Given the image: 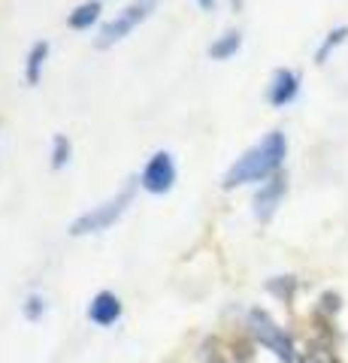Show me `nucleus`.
Masks as SVG:
<instances>
[{"mask_svg":"<svg viewBox=\"0 0 348 363\" xmlns=\"http://www.w3.org/2000/svg\"><path fill=\"white\" fill-rule=\"evenodd\" d=\"M288 157V140L282 130H269L261 143H254L252 149H245L230 169L221 179L224 191H233L240 185H264L266 179L282 173V164Z\"/></svg>","mask_w":348,"mask_h":363,"instance_id":"obj_1","label":"nucleus"},{"mask_svg":"<svg viewBox=\"0 0 348 363\" xmlns=\"http://www.w3.org/2000/svg\"><path fill=\"white\" fill-rule=\"evenodd\" d=\"M137 185L140 179H130L125 188L116 191L109 200H103L100 206H91L88 212H82L79 218H73L70 224V236H97V233H106L112 224L121 221V215L130 209L133 194H137Z\"/></svg>","mask_w":348,"mask_h":363,"instance_id":"obj_2","label":"nucleus"},{"mask_svg":"<svg viewBox=\"0 0 348 363\" xmlns=\"http://www.w3.org/2000/svg\"><path fill=\"white\" fill-rule=\"evenodd\" d=\"M245 327H249V333H252L254 342L261 348H266L276 360H282V363H297L300 360L294 336H291L266 309H261V306L249 309V315H245Z\"/></svg>","mask_w":348,"mask_h":363,"instance_id":"obj_3","label":"nucleus"},{"mask_svg":"<svg viewBox=\"0 0 348 363\" xmlns=\"http://www.w3.org/2000/svg\"><path fill=\"white\" fill-rule=\"evenodd\" d=\"M161 0H130V4L116 13V18H109L103 28L97 30L94 37V45L97 49H112V45H118L125 37H130L133 30H137L145 18H152V13L158 9Z\"/></svg>","mask_w":348,"mask_h":363,"instance_id":"obj_4","label":"nucleus"},{"mask_svg":"<svg viewBox=\"0 0 348 363\" xmlns=\"http://www.w3.org/2000/svg\"><path fill=\"white\" fill-rule=\"evenodd\" d=\"M176 185V161L167 149H158L149 161H145L142 173H140V188L145 194H155V197H164L170 194Z\"/></svg>","mask_w":348,"mask_h":363,"instance_id":"obj_5","label":"nucleus"},{"mask_svg":"<svg viewBox=\"0 0 348 363\" xmlns=\"http://www.w3.org/2000/svg\"><path fill=\"white\" fill-rule=\"evenodd\" d=\"M285 194H288V179H285V173H276L273 179H266L264 185L254 191V197H252L254 218L261 221V224H269V221H273V215L279 212V206H282Z\"/></svg>","mask_w":348,"mask_h":363,"instance_id":"obj_6","label":"nucleus"},{"mask_svg":"<svg viewBox=\"0 0 348 363\" xmlns=\"http://www.w3.org/2000/svg\"><path fill=\"white\" fill-rule=\"evenodd\" d=\"M297 94H300V73L288 70V67H279V70L273 73V79H269V85H266L269 106L285 109V106L294 104Z\"/></svg>","mask_w":348,"mask_h":363,"instance_id":"obj_7","label":"nucleus"},{"mask_svg":"<svg viewBox=\"0 0 348 363\" xmlns=\"http://www.w3.org/2000/svg\"><path fill=\"white\" fill-rule=\"evenodd\" d=\"M88 321H91L94 327H112L121 321V315H125V306H121L118 294L112 291H97L91 303H88Z\"/></svg>","mask_w":348,"mask_h":363,"instance_id":"obj_8","label":"nucleus"},{"mask_svg":"<svg viewBox=\"0 0 348 363\" xmlns=\"http://www.w3.org/2000/svg\"><path fill=\"white\" fill-rule=\"evenodd\" d=\"M49 40H37L28 49V58H25V82L30 88H37L40 85V79H43V67H46V58H49Z\"/></svg>","mask_w":348,"mask_h":363,"instance_id":"obj_9","label":"nucleus"},{"mask_svg":"<svg viewBox=\"0 0 348 363\" xmlns=\"http://www.w3.org/2000/svg\"><path fill=\"white\" fill-rule=\"evenodd\" d=\"M100 13H103V9H100V0H85V4H79L70 16H67V25L73 30H91L100 21Z\"/></svg>","mask_w":348,"mask_h":363,"instance_id":"obj_10","label":"nucleus"},{"mask_svg":"<svg viewBox=\"0 0 348 363\" xmlns=\"http://www.w3.org/2000/svg\"><path fill=\"white\" fill-rule=\"evenodd\" d=\"M240 49H242V33L240 30H228V33H221V37L209 45L206 55L212 61H230Z\"/></svg>","mask_w":348,"mask_h":363,"instance_id":"obj_11","label":"nucleus"},{"mask_svg":"<svg viewBox=\"0 0 348 363\" xmlns=\"http://www.w3.org/2000/svg\"><path fill=\"white\" fill-rule=\"evenodd\" d=\"M348 40V25H339V28H333L327 37H324V43L318 45V52H315V64H327L330 55L339 49V45Z\"/></svg>","mask_w":348,"mask_h":363,"instance_id":"obj_12","label":"nucleus"},{"mask_svg":"<svg viewBox=\"0 0 348 363\" xmlns=\"http://www.w3.org/2000/svg\"><path fill=\"white\" fill-rule=\"evenodd\" d=\"M70 155H73L70 140H67L64 133H55V136H52V169H55V173L70 164Z\"/></svg>","mask_w":348,"mask_h":363,"instance_id":"obj_13","label":"nucleus"},{"mask_svg":"<svg viewBox=\"0 0 348 363\" xmlns=\"http://www.w3.org/2000/svg\"><path fill=\"white\" fill-rule=\"evenodd\" d=\"M294 288H297V279L294 276H276V279L266 281V291L276 294L279 300H291V297H294Z\"/></svg>","mask_w":348,"mask_h":363,"instance_id":"obj_14","label":"nucleus"},{"mask_svg":"<svg viewBox=\"0 0 348 363\" xmlns=\"http://www.w3.org/2000/svg\"><path fill=\"white\" fill-rule=\"evenodd\" d=\"M21 312H25L28 321H40L46 315V297L43 294H28V300L21 303Z\"/></svg>","mask_w":348,"mask_h":363,"instance_id":"obj_15","label":"nucleus"},{"mask_svg":"<svg viewBox=\"0 0 348 363\" xmlns=\"http://www.w3.org/2000/svg\"><path fill=\"white\" fill-rule=\"evenodd\" d=\"M339 294H324V297H321V306H318V315H327V318H333L336 312H339Z\"/></svg>","mask_w":348,"mask_h":363,"instance_id":"obj_16","label":"nucleus"},{"mask_svg":"<svg viewBox=\"0 0 348 363\" xmlns=\"http://www.w3.org/2000/svg\"><path fill=\"white\" fill-rule=\"evenodd\" d=\"M215 4H218V0H197V6L203 9V13H212V9H215Z\"/></svg>","mask_w":348,"mask_h":363,"instance_id":"obj_17","label":"nucleus"}]
</instances>
